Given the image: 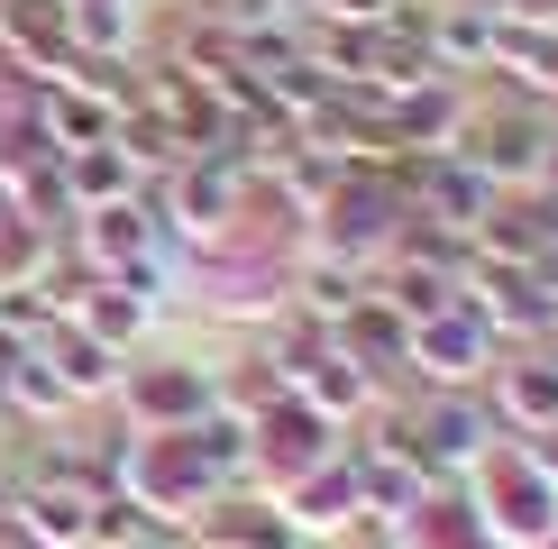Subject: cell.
I'll return each instance as SVG.
<instances>
[{"instance_id":"1","label":"cell","mask_w":558,"mask_h":549,"mask_svg":"<svg viewBox=\"0 0 558 549\" xmlns=\"http://www.w3.org/2000/svg\"><path fill=\"white\" fill-rule=\"evenodd\" d=\"M458 156L495 183V193H522V183H541L549 174V129L531 120L522 101H504V110H468V129H458Z\"/></svg>"},{"instance_id":"2","label":"cell","mask_w":558,"mask_h":549,"mask_svg":"<svg viewBox=\"0 0 558 549\" xmlns=\"http://www.w3.org/2000/svg\"><path fill=\"white\" fill-rule=\"evenodd\" d=\"M403 440L430 476H458V467H485V440H495V412L485 394H422V412H403Z\"/></svg>"},{"instance_id":"3","label":"cell","mask_w":558,"mask_h":549,"mask_svg":"<svg viewBox=\"0 0 558 549\" xmlns=\"http://www.w3.org/2000/svg\"><path fill=\"white\" fill-rule=\"evenodd\" d=\"M412 366L439 385V394H468V385L495 366V330L468 312V303H449V312H430V320H412Z\"/></svg>"},{"instance_id":"4","label":"cell","mask_w":558,"mask_h":549,"mask_svg":"<svg viewBox=\"0 0 558 549\" xmlns=\"http://www.w3.org/2000/svg\"><path fill=\"white\" fill-rule=\"evenodd\" d=\"M120 394L137 412V430H193L202 412H220V376L211 366H137V376H120Z\"/></svg>"},{"instance_id":"5","label":"cell","mask_w":558,"mask_h":549,"mask_svg":"<svg viewBox=\"0 0 558 549\" xmlns=\"http://www.w3.org/2000/svg\"><path fill=\"white\" fill-rule=\"evenodd\" d=\"M74 28H64V0H0V64L10 74H37V83H56V74H74Z\"/></svg>"},{"instance_id":"6","label":"cell","mask_w":558,"mask_h":549,"mask_svg":"<svg viewBox=\"0 0 558 549\" xmlns=\"http://www.w3.org/2000/svg\"><path fill=\"white\" fill-rule=\"evenodd\" d=\"M247 430H257V467H275L284 486H293V476H312L320 457H339V449H330V430H339V422H320V412L302 403V394L266 403V412H257Z\"/></svg>"},{"instance_id":"7","label":"cell","mask_w":558,"mask_h":549,"mask_svg":"<svg viewBox=\"0 0 558 549\" xmlns=\"http://www.w3.org/2000/svg\"><path fill=\"white\" fill-rule=\"evenodd\" d=\"M485 476H495V513H485V522H504V532H522V540H549L558 476L531 467V449H485Z\"/></svg>"},{"instance_id":"8","label":"cell","mask_w":558,"mask_h":549,"mask_svg":"<svg viewBox=\"0 0 558 549\" xmlns=\"http://www.w3.org/2000/svg\"><path fill=\"white\" fill-rule=\"evenodd\" d=\"M485 412H495V430H558V357L531 349L513 366H495V394H485Z\"/></svg>"},{"instance_id":"9","label":"cell","mask_w":558,"mask_h":549,"mask_svg":"<svg viewBox=\"0 0 558 549\" xmlns=\"http://www.w3.org/2000/svg\"><path fill=\"white\" fill-rule=\"evenodd\" d=\"M28 120H37V137H46L56 156H74V147H101V137L120 129V120H110V110L92 101L83 83H28Z\"/></svg>"},{"instance_id":"10","label":"cell","mask_w":558,"mask_h":549,"mask_svg":"<svg viewBox=\"0 0 558 549\" xmlns=\"http://www.w3.org/2000/svg\"><path fill=\"white\" fill-rule=\"evenodd\" d=\"M37 357L56 366V385H64L74 403L120 394V376H129V366H120V349H101V339H92V330H74V320H56V330L37 339Z\"/></svg>"},{"instance_id":"11","label":"cell","mask_w":558,"mask_h":549,"mask_svg":"<svg viewBox=\"0 0 558 549\" xmlns=\"http://www.w3.org/2000/svg\"><path fill=\"white\" fill-rule=\"evenodd\" d=\"M495 0H449V10H430V64L439 74H476V64H495Z\"/></svg>"},{"instance_id":"12","label":"cell","mask_w":558,"mask_h":549,"mask_svg":"<svg viewBox=\"0 0 558 549\" xmlns=\"http://www.w3.org/2000/svg\"><path fill=\"white\" fill-rule=\"evenodd\" d=\"M330 339H339V349L366 366V376H385V366H412V320L393 312V303H376V284H366V303L348 312Z\"/></svg>"},{"instance_id":"13","label":"cell","mask_w":558,"mask_h":549,"mask_svg":"<svg viewBox=\"0 0 558 549\" xmlns=\"http://www.w3.org/2000/svg\"><path fill=\"white\" fill-rule=\"evenodd\" d=\"M284 495H293V513H284V522H293L302 540H312V532H339L348 513H366V503H357V467H348V457H320V467H312V476H293Z\"/></svg>"},{"instance_id":"14","label":"cell","mask_w":558,"mask_h":549,"mask_svg":"<svg viewBox=\"0 0 558 549\" xmlns=\"http://www.w3.org/2000/svg\"><path fill=\"white\" fill-rule=\"evenodd\" d=\"M56 166H64V193H74V211H101V202H129L137 183H147V174L129 166V147H120V137H101V147H74V156H56Z\"/></svg>"},{"instance_id":"15","label":"cell","mask_w":558,"mask_h":549,"mask_svg":"<svg viewBox=\"0 0 558 549\" xmlns=\"http://www.w3.org/2000/svg\"><path fill=\"white\" fill-rule=\"evenodd\" d=\"M293 303H302V320H320V330H339L348 312L366 303V274L348 266V257H320V266H302L293 274Z\"/></svg>"},{"instance_id":"16","label":"cell","mask_w":558,"mask_h":549,"mask_svg":"<svg viewBox=\"0 0 558 549\" xmlns=\"http://www.w3.org/2000/svg\"><path fill=\"white\" fill-rule=\"evenodd\" d=\"M147 312H156L147 293H129L120 274H101V284L83 293V312H74V330H92V339H101V349H129V339L147 330Z\"/></svg>"},{"instance_id":"17","label":"cell","mask_w":558,"mask_h":549,"mask_svg":"<svg viewBox=\"0 0 558 549\" xmlns=\"http://www.w3.org/2000/svg\"><path fill=\"white\" fill-rule=\"evenodd\" d=\"M376 303H393L403 320H430V312L458 303V274H439V266H422V257H393V274L376 284Z\"/></svg>"},{"instance_id":"18","label":"cell","mask_w":558,"mask_h":549,"mask_svg":"<svg viewBox=\"0 0 558 549\" xmlns=\"http://www.w3.org/2000/svg\"><path fill=\"white\" fill-rule=\"evenodd\" d=\"M10 412H37V422H56V412H74V394L56 385V366H46L37 349L10 357Z\"/></svg>"},{"instance_id":"19","label":"cell","mask_w":558,"mask_h":549,"mask_svg":"<svg viewBox=\"0 0 558 549\" xmlns=\"http://www.w3.org/2000/svg\"><path fill=\"white\" fill-rule=\"evenodd\" d=\"M211 19H220V28L229 37H284V19H293V0H211Z\"/></svg>"},{"instance_id":"20","label":"cell","mask_w":558,"mask_h":549,"mask_svg":"<svg viewBox=\"0 0 558 549\" xmlns=\"http://www.w3.org/2000/svg\"><path fill=\"white\" fill-rule=\"evenodd\" d=\"M229 549H312V540H302L284 513H266V503H257V513H247V532L229 540Z\"/></svg>"},{"instance_id":"21","label":"cell","mask_w":558,"mask_h":549,"mask_svg":"<svg viewBox=\"0 0 558 549\" xmlns=\"http://www.w3.org/2000/svg\"><path fill=\"white\" fill-rule=\"evenodd\" d=\"M549 193H558V147H549Z\"/></svg>"},{"instance_id":"22","label":"cell","mask_w":558,"mask_h":549,"mask_svg":"<svg viewBox=\"0 0 558 549\" xmlns=\"http://www.w3.org/2000/svg\"><path fill=\"white\" fill-rule=\"evenodd\" d=\"M0 220H10V193H0Z\"/></svg>"},{"instance_id":"23","label":"cell","mask_w":558,"mask_h":549,"mask_svg":"<svg viewBox=\"0 0 558 549\" xmlns=\"http://www.w3.org/2000/svg\"><path fill=\"white\" fill-rule=\"evenodd\" d=\"M541 549H558V532H549V540H541Z\"/></svg>"},{"instance_id":"24","label":"cell","mask_w":558,"mask_h":549,"mask_svg":"<svg viewBox=\"0 0 558 549\" xmlns=\"http://www.w3.org/2000/svg\"><path fill=\"white\" fill-rule=\"evenodd\" d=\"M549 357H558V349H549Z\"/></svg>"}]
</instances>
